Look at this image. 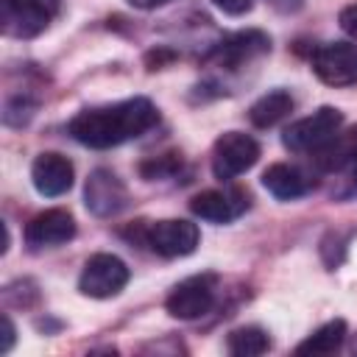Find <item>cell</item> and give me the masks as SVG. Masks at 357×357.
Returning a JSON list of instances; mask_svg holds the SVG:
<instances>
[{"mask_svg":"<svg viewBox=\"0 0 357 357\" xmlns=\"http://www.w3.org/2000/svg\"><path fill=\"white\" fill-rule=\"evenodd\" d=\"M343 340H346V321L335 318V321L318 326L307 340H301L296 346V351L298 354H332L343 346Z\"/></svg>","mask_w":357,"mask_h":357,"instance_id":"cell-17","label":"cell"},{"mask_svg":"<svg viewBox=\"0 0 357 357\" xmlns=\"http://www.w3.org/2000/svg\"><path fill=\"white\" fill-rule=\"evenodd\" d=\"M84 204L98 218H114L117 212L126 209L128 190L117 178V173H112L106 167H98V170L89 173L86 184H84Z\"/></svg>","mask_w":357,"mask_h":357,"instance_id":"cell-9","label":"cell"},{"mask_svg":"<svg viewBox=\"0 0 357 357\" xmlns=\"http://www.w3.org/2000/svg\"><path fill=\"white\" fill-rule=\"evenodd\" d=\"M31 181L39 195L59 198L73 187V162L56 151H45L31 165Z\"/></svg>","mask_w":357,"mask_h":357,"instance_id":"cell-12","label":"cell"},{"mask_svg":"<svg viewBox=\"0 0 357 357\" xmlns=\"http://www.w3.org/2000/svg\"><path fill=\"white\" fill-rule=\"evenodd\" d=\"M354 351H357V340H354Z\"/></svg>","mask_w":357,"mask_h":357,"instance_id":"cell-25","label":"cell"},{"mask_svg":"<svg viewBox=\"0 0 357 357\" xmlns=\"http://www.w3.org/2000/svg\"><path fill=\"white\" fill-rule=\"evenodd\" d=\"M212 304H215V273H198L178 282L165 301L167 312L181 321H195L206 315Z\"/></svg>","mask_w":357,"mask_h":357,"instance_id":"cell-6","label":"cell"},{"mask_svg":"<svg viewBox=\"0 0 357 357\" xmlns=\"http://www.w3.org/2000/svg\"><path fill=\"white\" fill-rule=\"evenodd\" d=\"M312 73L329 86L357 84V45L326 42L312 53Z\"/></svg>","mask_w":357,"mask_h":357,"instance_id":"cell-7","label":"cell"},{"mask_svg":"<svg viewBox=\"0 0 357 357\" xmlns=\"http://www.w3.org/2000/svg\"><path fill=\"white\" fill-rule=\"evenodd\" d=\"M259 159V142L243 131H226L212 148V173L220 181H231Z\"/></svg>","mask_w":357,"mask_h":357,"instance_id":"cell-3","label":"cell"},{"mask_svg":"<svg viewBox=\"0 0 357 357\" xmlns=\"http://www.w3.org/2000/svg\"><path fill=\"white\" fill-rule=\"evenodd\" d=\"M14 335H17V329H14L11 318H8V315H3V343H0V351H3V354H8V351H11V346H14Z\"/></svg>","mask_w":357,"mask_h":357,"instance_id":"cell-22","label":"cell"},{"mask_svg":"<svg viewBox=\"0 0 357 357\" xmlns=\"http://www.w3.org/2000/svg\"><path fill=\"white\" fill-rule=\"evenodd\" d=\"M156 123V106L148 98H128L112 106L84 109L70 120V134L86 148H114Z\"/></svg>","mask_w":357,"mask_h":357,"instance_id":"cell-1","label":"cell"},{"mask_svg":"<svg viewBox=\"0 0 357 357\" xmlns=\"http://www.w3.org/2000/svg\"><path fill=\"white\" fill-rule=\"evenodd\" d=\"M262 187L279 198V201H293V198H301L310 187H312V178L298 167V165H287V162H276L271 165L265 173H262Z\"/></svg>","mask_w":357,"mask_h":357,"instance_id":"cell-14","label":"cell"},{"mask_svg":"<svg viewBox=\"0 0 357 357\" xmlns=\"http://www.w3.org/2000/svg\"><path fill=\"white\" fill-rule=\"evenodd\" d=\"M142 243L159 254V257H187L198 248V226L190 223V220H181V218H170V220H156L151 226H142Z\"/></svg>","mask_w":357,"mask_h":357,"instance_id":"cell-4","label":"cell"},{"mask_svg":"<svg viewBox=\"0 0 357 357\" xmlns=\"http://www.w3.org/2000/svg\"><path fill=\"white\" fill-rule=\"evenodd\" d=\"M268 50H271V36L268 33H262V31H237V33L226 36L220 45H215L212 59L220 67L237 70V67L265 56Z\"/></svg>","mask_w":357,"mask_h":357,"instance_id":"cell-11","label":"cell"},{"mask_svg":"<svg viewBox=\"0 0 357 357\" xmlns=\"http://www.w3.org/2000/svg\"><path fill=\"white\" fill-rule=\"evenodd\" d=\"M220 11H226V14H231V17H240V14H245L251 6H254V0H212Z\"/></svg>","mask_w":357,"mask_h":357,"instance_id":"cell-20","label":"cell"},{"mask_svg":"<svg viewBox=\"0 0 357 357\" xmlns=\"http://www.w3.org/2000/svg\"><path fill=\"white\" fill-rule=\"evenodd\" d=\"M181 167V159L176 153H167V156H156V159H148L139 165V173L142 178L153 181V178H165V176H173L176 170Z\"/></svg>","mask_w":357,"mask_h":357,"instance_id":"cell-19","label":"cell"},{"mask_svg":"<svg viewBox=\"0 0 357 357\" xmlns=\"http://www.w3.org/2000/svg\"><path fill=\"white\" fill-rule=\"evenodd\" d=\"M56 11L59 0H3V31L20 39L36 36L47 28Z\"/></svg>","mask_w":357,"mask_h":357,"instance_id":"cell-8","label":"cell"},{"mask_svg":"<svg viewBox=\"0 0 357 357\" xmlns=\"http://www.w3.org/2000/svg\"><path fill=\"white\" fill-rule=\"evenodd\" d=\"M293 95L290 92H284V89H273V92H265L254 106H251V112H248V117H251V123L257 126V128H271V126H276L279 120H284L290 112H293Z\"/></svg>","mask_w":357,"mask_h":357,"instance_id":"cell-16","label":"cell"},{"mask_svg":"<svg viewBox=\"0 0 357 357\" xmlns=\"http://www.w3.org/2000/svg\"><path fill=\"white\" fill-rule=\"evenodd\" d=\"M245 206H248V195L240 190H204L190 201L192 215L209 223H229L237 215H243Z\"/></svg>","mask_w":357,"mask_h":357,"instance_id":"cell-13","label":"cell"},{"mask_svg":"<svg viewBox=\"0 0 357 357\" xmlns=\"http://www.w3.org/2000/svg\"><path fill=\"white\" fill-rule=\"evenodd\" d=\"M73 237H75V220L67 209H45V212L33 215L25 226V243L33 251L56 248Z\"/></svg>","mask_w":357,"mask_h":357,"instance_id":"cell-10","label":"cell"},{"mask_svg":"<svg viewBox=\"0 0 357 357\" xmlns=\"http://www.w3.org/2000/svg\"><path fill=\"white\" fill-rule=\"evenodd\" d=\"M165 3H170V0H128V6L142 8V11H148V8H159V6H165Z\"/></svg>","mask_w":357,"mask_h":357,"instance_id":"cell-23","label":"cell"},{"mask_svg":"<svg viewBox=\"0 0 357 357\" xmlns=\"http://www.w3.org/2000/svg\"><path fill=\"white\" fill-rule=\"evenodd\" d=\"M128 284V265L114 254H92L78 276V290L89 298H112Z\"/></svg>","mask_w":357,"mask_h":357,"instance_id":"cell-5","label":"cell"},{"mask_svg":"<svg viewBox=\"0 0 357 357\" xmlns=\"http://www.w3.org/2000/svg\"><path fill=\"white\" fill-rule=\"evenodd\" d=\"M349 195H357V165L349 170Z\"/></svg>","mask_w":357,"mask_h":357,"instance_id":"cell-24","label":"cell"},{"mask_svg":"<svg viewBox=\"0 0 357 357\" xmlns=\"http://www.w3.org/2000/svg\"><path fill=\"white\" fill-rule=\"evenodd\" d=\"M343 126V114L335 106H321L318 112L290 123L282 134L284 148H290L293 153H315L318 148H324Z\"/></svg>","mask_w":357,"mask_h":357,"instance_id":"cell-2","label":"cell"},{"mask_svg":"<svg viewBox=\"0 0 357 357\" xmlns=\"http://www.w3.org/2000/svg\"><path fill=\"white\" fill-rule=\"evenodd\" d=\"M340 28H343L349 36L357 39V3H354V6H346V8L340 11Z\"/></svg>","mask_w":357,"mask_h":357,"instance_id":"cell-21","label":"cell"},{"mask_svg":"<svg viewBox=\"0 0 357 357\" xmlns=\"http://www.w3.org/2000/svg\"><path fill=\"white\" fill-rule=\"evenodd\" d=\"M315 167L324 173H343L357 165V128L337 131L324 148L315 153Z\"/></svg>","mask_w":357,"mask_h":357,"instance_id":"cell-15","label":"cell"},{"mask_svg":"<svg viewBox=\"0 0 357 357\" xmlns=\"http://www.w3.org/2000/svg\"><path fill=\"white\" fill-rule=\"evenodd\" d=\"M226 349L234 357H257L271 349V337L262 326H240L231 329L226 337Z\"/></svg>","mask_w":357,"mask_h":357,"instance_id":"cell-18","label":"cell"}]
</instances>
